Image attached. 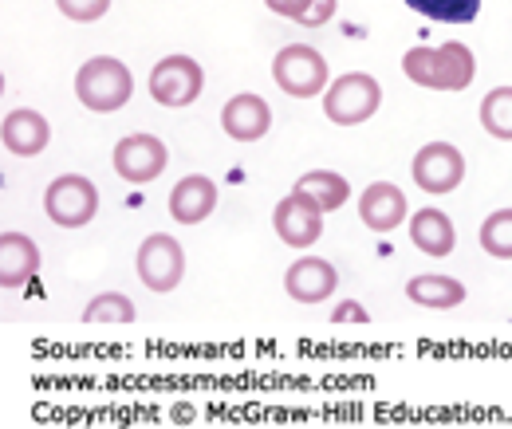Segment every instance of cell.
<instances>
[{
  "mask_svg": "<svg viewBox=\"0 0 512 429\" xmlns=\"http://www.w3.org/2000/svg\"><path fill=\"white\" fill-rule=\"evenodd\" d=\"M406 296L418 307H438V311H449L465 300V284L453 280V276H414L406 284Z\"/></svg>",
  "mask_w": 512,
  "mask_h": 429,
  "instance_id": "cell-18",
  "label": "cell"
},
{
  "mask_svg": "<svg viewBox=\"0 0 512 429\" xmlns=\"http://www.w3.org/2000/svg\"><path fill=\"white\" fill-rule=\"evenodd\" d=\"M383 103V87L375 75L347 71L323 91V115L335 126H359L367 123Z\"/></svg>",
  "mask_w": 512,
  "mask_h": 429,
  "instance_id": "cell-3",
  "label": "cell"
},
{
  "mask_svg": "<svg viewBox=\"0 0 512 429\" xmlns=\"http://www.w3.org/2000/svg\"><path fill=\"white\" fill-rule=\"evenodd\" d=\"M40 272V248L24 233L0 237V288H24Z\"/></svg>",
  "mask_w": 512,
  "mask_h": 429,
  "instance_id": "cell-15",
  "label": "cell"
},
{
  "mask_svg": "<svg viewBox=\"0 0 512 429\" xmlns=\"http://www.w3.org/2000/svg\"><path fill=\"white\" fill-rule=\"evenodd\" d=\"M44 209L60 229H83L99 213V189L79 174H60L44 193Z\"/></svg>",
  "mask_w": 512,
  "mask_h": 429,
  "instance_id": "cell-5",
  "label": "cell"
},
{
  "mask_svg": "<svg viewBox=\"0 0 512 429\" xmlns=\"http://www.w3.org/2000/svg\"><path fill=\"white\" fill-rule=\"evenodd\" d=\"M402 71L410 83L430 87V91H465L477 75V63L465 44L449 40L442 48H410L402 56Z\"/></svg>",
  "mask_w": 512,
  "mask_h": 429,
  "instance_id": "cell-1",
  "label": "cell"
},
{
  "mask_svg": "<svg viewBox=\"0 0 512 429\" xmlns=\"http://www.w3.org/2000/svg\"><path fill=\"white\" fill-rule=\"evenodd\" d=\"M481 248L497 260H512V209H497L481 225Z\"/></svg>",
  "mask_w": 512,
  "mask_h": 429,
  "instance_id": "cell-22",
  "label": "cell"
},
{
  "mask_svg": "<svg viewBox=\"0 0 512 429\" xmlns=\"http://www.w3.org/2000/svg\"><path fill=\"white\" fill-rule=\"evenodd\" d=\"M0 138H4V150L16 154V158H36L48 150L52 142V126L40 111L32 107H20V111H8L4 126H0Z\"/></svg>",
  "mask_w": 512,
  "mask_h": 429,
  "instance_id": "cell-11",
  "label": "cell"
},
{
  "mask_svg": "<svg viewBox=\"0 0 512 429\" xmlns=\"http://www.w3.org/2000/svg\"><path fill=\"white\" fill-rule=\"evenodd\" d=\"M213 205H217V185L209 182L205 174L182 178V182L174 185V193H170V213H174V221H182V225L205 221V217L213 213Z\"/></svg>",
  "mask_w": 512,
  "mask_h": 429,
  "instance_id": "cell-16",
  "label": "cell"
},
{
  "mask_svg": "<svg viewBox=\"0 0 512 429\" xmlns=\"http://www.w3.org/2000/svg\"><path fill=\"white\" fill-rule=\"evenodd\" d=\"M418 16L442 20V24H469L481 12V0H406Z\"/></svg>",
  "mask_w": 512,
  "mask_h": 429,
  "instance_id": "cell-21",
  "label": "cell"
},
{
  "mask_svg": "<svg viewBox=\"0 0 512 429\" xmlns=\"http://www.w3.org/2000/svg\"><path fill=\"white\" fill-rule=\"evenodd\" d=\"M75 95L87 111L95 115H111V111H123L134 95V75L123 60L115 56H95L79 67L75 75Z\"/></svg>",
  "mask_w": 512,
  "mask_h": 429,
  "instance_id": "cell-2",
  "label": "cell"
},
{
  "mask_svg": "<svg viewBox=\"0 0 512 429\" xmlns=\"http://www.w3.org/2000/svg\"><path fill=\"white\" fill-rule=\"evenodd\" d=\"M201 87H205V71L190 56H166L150 71V95L162 107H190L201 95Z\"/></svg>",
  "mask_w": 512,
  "mask_h": 429,
  "instance_id": "cell-7",
  "label": "cell"
},
{
  "mask_svg": "<svg viewBox=\"0 0 512 429\" xmlns=\"http://www.w3.org/2000/svg\"><path fill=\"white\" fill-rule=\"evenodd\" d=\"M481 126L501 138V142H512V87H497L481 99Z\"/></svg>",
  "mask_w": 512,
  "mask_h": 429,
  "instance_id": "cell-20",
  "label": "cell"
},
{
  "mask_svg": "<svg viewBox=\"0 0 512 429\" xmlns=\"http://www.w3.org/2000/svg\"><path fill=\"white\" fill-rule=\"evenodd\" d=\"M276 16H288V20H304V12L312 8V0H264Z\"/></svg>",
  "mask_w": 512,
  "mask_h": 429,
  "instance_id": "cell-26",
  "label": "cell"
},
{
  "mask_svg": "<svg viewBox=\"0 0 512 429\" xmlns=\"http://www.w3.org/2000/svg\"><path fill=\"white\" fill-rule=\"evenodd\" d=\"M359 217L367 229L375 233H390L394 225L406 221V193L394 182H375L363 189V201H359Z\"/></svg>",
  "mask_w": 512,
  "mask_h": 429,
  "instance_id": "cell-13",
  "label": "cell"
},
{
  "mask_svg": "<svg viewBox=\"0 0 512 429\" xmlns=\"http://www.w3.org/2000/svg\"><path fill=\"white\" fill-rule=\"evenodd\" d=\"M272 225H276V237L288 248H312L323 233V209L300 189H292L276 213H272Z\"/></svg>",
  "mask_w": 512,
  "mask_h": 429,
  "instance_id": "cell-8",
  "label": "cell"
},
{
  "mask_svg": "<svg viewBox=\"0 0 512 429\" xmlns=\"http://www.w3.org/2000/svg\"><path fill=\"white\" fill-rule=\"evenodd\" d=\"M300 193H308L316 205H320L323 213H331V209H339L347 197H351V185L343 174H331V170H312V174H304L300 182H296Z\"/></svg>",
  "mask_w": 512,
  "mask_h": 429,
  "instance_id": "cell-19",
  "label": "cell"
},
{
  "mask_svg": "<svg viewBox=\"0 0 512 429\" xmlns=\"http://www.w3.org/2000/svg\"><path fill=\"white\" fill-rule=\"evenodd\" d=\"M221 126H225V134L237 138V142H256V138L268 134L272 111H268V103H264L260 95H233V99L225 103V111H221Z\"/></svg>",
  "mask_w": 512,
  "mask_h": 429,
  "instance_id": "cell-14",
  "label": "cell"
},
{
  "mask_svg": "<svg viewBox=\"0 0 512 429\" xmlns=\"http://www.w3.org/2000/svg\"><path fill=\"white\" fill-rule=\"evenodd\" d=\"M335 323H367V307L355 304V300H347V304L335 307V315H331Z\"/></svg>",
  "mask_w": 512,
  "mask_h": 429,
  "instance_id": "cell-27",
  "label": "cell"
},
{
  "mask_svg": "<svg viewBox=\"0 0 512 429\" xmlns=\"http://www.w3.org/2000/svg\"><path fill=\"white\" fill-rule=\"evenodd\" d=\"M138 311L130 304L123 292H103V296H95L87 311H83V319L87 323H130Z\"/></svg>",
  "mask_w": 512,
  "mask_h": 429,
  "instance_id": "cell-23",
  "label": "cell"
},
{
  "mask_svg": "<svg viewBox=\"0 0 512 429\" xmlns=\"http://www.w3.org/2000/svg\"><path fill=\"white\" fill-rule=\"evenodd\" d=\"M410 241L426 256H449L457 245V229L442 209H418L414 221H410Z\"/></svg>",
  "mask_w": 512,
  "mask_h": 429,
  "instance_id": "cell-17",
  "label": "cell"
},
{
  "mask_svg": "<svg viewBox=\"0 0 512 429\" xmlns=\"http://www.w3.org/2000/svg\"><path fill=\"white\" fill-rule=\"evenodd\" d=\"M272 79L284 95L292 99H312V95H323L327 91V63L316 48L308 44H288L276 52L272 60Z\"/></svg>",
  "mask_w": 512,
  "mask_h": 429,
  "instance_id": "cell-4",
  "label": "cell"
},
{
  "mask_svg": "<svg viewBox=\"0 0 512 429\" xmlns=\"http://www.w3.org/2000/svg\"><path fill=\"white\" fill-rule=\"evenodd\" d=\"M138 276L150 292H174L186 276V252L170 233H154L138 248Z\"/></svg>",
  "mask_w": 512,
  "mask_h": 429,
  "instance_id": "cell-6",
  "label": "cell"
},
{
  "mask_svg": "<svg viewBox=\"0 0 512 429\" xmlns=\"http://www.w3.org/2000/svg\"><path fill=\"white\" fill-rule=\"evenodd\" d=\"M461 178H465V158H461L457 146L430 142V146L418 150V158H414V182H418V189H426V193H449V189L461 185Z\"/></svg>",
  "mask_w": 512,
  "mask_h": 429,
  "instance_id": "cell-10",
  "label": "cell"
},
{
  "mask_svg": "<svg viewBox=\"0 0 512 429\" xmlns=\"http://www.w3.org/2000/svg\"><path fill=\"white\" fill-rule=\"evenodd\" d=\"M166 162H170L166 142L154 138V134H127L115 146V174L130 185H146L154 178H162Z\"/></svg>",
  "mask_w": 512,
  "mask_h": 429,
  "instance_id": "cell-9",
  "label": "cell"
},
{
  "mask_svg": "<svg viewBox=\"0 0 512 429\" xmlns=\"http://www.w3.org/2000/svg\"><path fill=\"white\" fill-rule=\"evenodd\" d=\"M56 4L67 20H79V24H91V20L107 16V8H111V0H56Z\"/></svg>",
  "mask_w": 512,
  "mask_h": 429,
  "instance_id": "cell-24",
  "label": "cell"
},
{
  "mask_svg": "<svg viewBox=\"0 0 512 429\" xmlns=\"http://www.w3.org/2000/svg\"><path fill=\"white\" fill-rule=\"evenodd\" d=\"M331 16H335V0H312V8L304 12L300 24H304V28H323Z\"/></svg>",
  "mask_w": 512,
  "mask_h": 429,
  "instance_id": "cell-25",
  "label": "cell"
},
{
  "mask_svg": "<svg viewBox=\"0 0 512 429\" xmlns=\"http://www.w3.org/2000/svg\"><path fill=\"white\" fill-rule=\"evenodd\" d=\"M339 284V272L323 260V256H300L288 272H284V288L296 304H323Z\"/></svg>",
  "mask_w": 512,
  "mask_h": 429,
  "instance_id": "cell-12",
  "label": "cell"
}]
</instances>
